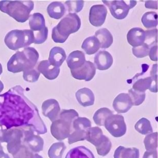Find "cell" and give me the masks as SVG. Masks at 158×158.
<instances>
[{
	"instance_id": "cell-23",
	"label": "cell",
	"mask_w": 158,
	"mask_h": 158,
	"mask_svg": "<svg viewBox=\"0 0 158 158\" xmlns=\"http://www.w3.org/2000/svg\"><path fill=\"white\" fill-rule=\"evenodd\" d=\"M95 37L99 41L101 48H109L113 43V36L107 28H101L95 32Z\"/></svg>"
},
{
	"instance_id": "cell-31",
	"label": "cell",
	"mask_w": 158,
	"mask_h": 158,
	"mask_svg": "<svg viewBox=\"0 0 158 158\" xmlns=\"http://www.w3.org/2000/svg\"><path fill=\"white\" fill-rule=\"evenodd\" d=\"M141 21L146 28L155 27L158 25V14L154 11L147 12L143 15Z\"/></svg>"
},
{
	"instance_id": "cell-47",
	"label": "cell",
	"mask_w": 158,
	"mask_h": 158,
	"mask_svg": "<svg viewBox=\"0 0 158 158\" xmlns=\"http://www.w3.org/2000/svg\"><path fill=\"white\" fill-rule=\"evenodd\" d=\"M4 89V85L3 84V82L0 81V93L2 92V91Z\"/></svg>"
},
{
	"instance_id": "cell-14",
	"label": "cell",
	"mask_w": 158,
	"mask_h": 158,
	"mask_svg": "<svg viewBox=\"0 0 158 158\" xmlns=\"http://www.w3.org/2000/svg\"><path fill=\"white\" fill-rule=\"evenodd\" d=\"M107 8L102 4L94 5L90 8L89 21L94 27H101L105 21L107 15Z\"/></svg>"
},
{
	"instance_id": "cell-50",
	"label": "cell",
	"mask_w": 158,
	"mask_h": 158,
	"mask_svg": "<svg viewBox=\"0 0 158 158\" xmlns=\"http://www.w3.org/2000/svg\"><path fill=\"white\" fill-rule=\"evenodd\" d=\"M3 72V68H2V65L1 63H0V75L2 74Z\"/></svg>"
},
{
	"instance_id": "cell-44",
	"label": "cell",
	"mask_w": 158,
	"mask_h": 158,
	"mask_svg": "<svg viewBox=\"0 0 158 158\" xmlns=\"http://www.w3.org/2000/svg\"><path fill=\"white\" fill-rule=\"evenodd\" d=\"M142 158H158L156 150L146 151L145 152Z\"/></svg>"
},
{
	"instance_id": "cell-3",
	"label": "cell",
	"mask_w": 158,
	"mask_h": 158,
	"mask_svg": "<svg viewBox=\"0 0 158 158\" xmlns=\"http://www.w3.org/2000/svg\"><path fill=\"white\" fill-rule=\"evenodd\" d=\"M79 117L77 112L74 109H64L59 113L57 118L53 121L51 126L52 135L58 141L68 138L72 130V123Z\"/></svg>"
},
{
	"instance_id": "cell-22",
	"label": "cell",
	"mask_w": 158,
	"mask_h": 158,
	"mask_svg": "<svg viewBox=\"0 0 158 158\" xmlns=\"http://www.w3.org/2000/svg\"><path fill=\"white\" fill-rule=\"evenodd\" d=\"M66 57L64 50L60 47H55L50 51L48 60L52 65L59 68L64 63Z\"/></svg>"
},
{
	"instance_id": "cell-12",
	"label": "cell",
	"mask_w": 158,
	"mask_h": 158,
	"mask_svg": "<svg viewBox=\"0 0 158 158\" xmlns=\"http://www.w3.org/2000/svg\"><path fill=\"white\" fill-rule=\"evenodd\" d=\"M23 132V144L27 146L34 153H38L44 149V140L38 135H35L31 127L20 128Z\"/></svg>"
},
{
	"instance_id": "cell-27",
	"label": "cell",
	"mask_w": 158,
	"mask_h": 158,
	"mask_svg": "<svg viewBox=\"0 0 158 158\" xmlns=\"http://www.w3.org/2000/svg\"><path fill=\"white\" fill-rule=\"evenodd\" d=\"M47 11L50 17L58 20L61 18L65 14V6L61 2H53L48 5Z\"/></svg>"
},
{
	"instance_id": "cell-2",
	"label": "cell",
	"mask_w": 158,
	"mask_h": 158,
	"mask_svg": "<svg viewBox=\"0 0 158 158\" xmlns=\"http://www.w3.org/2000/svg\"><path fill=\"white\" fill-rule=\"evenodd\" d=\"M39 57V53L35 48L27 47L11 56L7 62V70L14 73L31 70L34 68Z\"/></svg>"
},
{
	"instance_id": "cell-36",
	"label": "cell",
	"mask_w": 158,
	"mask_h": 158,
	"mask_svg": "<svg viewBox=\"0 0 158 158\" xmlns=\"http://www.w3.org/2000/svg\"><path fill=\"white\" fill-rule=\"evenodd\" d=\"M128 95L131 99L133 106H139L144 102L145 99V92L136 91L132 88L128 91Z\"/></svg>"
},
{
	"instance_id": "cell-33",
	"label": "cell",
	"mask_w": 158,
	"mask_h": 158,
	"mask_svg": "<svg viewBox=\"0 0 158 158\" xmlns=\"http://www.w3.org/2000/svg\"><path fill=\"white\" fill-rule=\"evenodd\" d=\"M135 130L141 135H148L153 132L150 121L145 118L139 119L135 125Z\"/></svg>"
},
{
	"instance_id": "cell-43",
	"label": "cell",
	"mask_w": 158,
	"mask_h": 158,
	"mask_svg": "<svg viewBox=\"0 0 158 158\" xmlns=\"http://www.w3.org/2000/svg\"><path fill=\"white\" fill-rule=\"evenodd\" d=\"M148 55L152 60L154 61H156L158 60V46L157 45H154L152 48H150Z\"/></svg>"
},
{
	"instance_id": "cell-13",
	"label": "cell",
	"mask_w": 158,
	"mask_h": 158,
	"mask_svg": "<svg viewBox=\"0 0 158 158\" xmlns=\"http://www.w3.org/2000/svg\"><path fill=\"white\" fill-rule=\"evenodd\" d=\"M71 73L75 79L88 81L94 77L96 74V68L92 62L86 61L81 68L76 70H71Z\"/></svg>"
},
{
	"instance_id": "cell-4",
	"label": "cell",
	"mask_w": 158,
	"mask_h": 158,
	"mask_svg": "<svg viewBox=\"0 0 158 158\" xmlns=\"http://www.w3.org/2000/svg\"><path fill=\"white\" fill-rule=\"evenodd\" d=\"M34 8V3L32 1H0V10L20 23H24L28 20Z\"/></svg>"
},
{
	"instance_id": "cell-46",
	"label": "cell",
	"mask_w": 158,
	"mask_h": 158,
	"mask_svg": "<svg viewBox=\"0 0 158 158\" xmlns=\"http://www.w3.org/2000/svg\"><path fill=\"white\" fill-rule=\"evenodd\" d=\"M0 158H10V157L8 154L5 153L4 152L3 153H2V154L0 155Z\"/></svg>"
},
{
	"instance_id": "cell-18",
	"label": "cell",
	"mask_w": 158,
	"mask_h": 158,
	"mask_svg": "<svg viewBox=\"0 0 158 158\" xmlns=\"http://www.w3.org/2000/svg\"><path fill=\"white\" fill-rule=\"evenodd\" d=\"M94 64L96 68L101 71L108 70L111 67L113 59L108 52L101 51L94 57Z\"/></svg>"
},
{
	"instance_id": "cell-49",
	"label": "cell",
	"mask_w": 158,
	"mask_h": 158,
	"mask_svg": "<svg viewBox=\"0 0 158 158\" xmlns=\"http://www.w3.org/2000/svg\"><path fill=\"white\" fill-rule=\"evenodd\" d=\"M3 148L2 147V145H1V143H0V155H1V154H2V153H3Z\"/></svg>"
},
{
	"instance_id": "cell-17",
	"label": "cell",
	"mask_w": 158,
	"mask_h": 158,
	"mask_svg": "<svg viewBox=\"0 0 158 158\" xmlns=\"http://www.w3.org/2000/svg\"><path fill=\"white\" fill-rule=\"evenodd\" d=\"M37 70L40 73L48 80H54L57 77L60 73V68L52 65L48 60H42L39 62Z\"/></svg>"
},
{
	"instance_id": "cell-19",
	"label": "cell",
	"mask_w": 158,
	"mask_h": 158,
	"mask_svg": "<svg viewBox=\"0 0 158 158\" xmlns=\"http://www.w3.org/2000/svg\"><path fill=\"white\" fill-rule=\"evenodd\" d=\"M145 31L139 27H134L127 33V41L133 47L142 45L145 40Z\"/></svg>"
},
{
	"instance_id": "cell-5",
	"label": "cell",
	"mask_w": 158,
	"mask_h": 158,
	"mask_svg": "<svg viewBox=\"0 0 158 158\" xmlns=\"http://www.w3.org/2000/svg\"><path fill=\"white\" fill-rule=\"evenodd\" d=\"M81 27V20L76 14L69 13L52 30V38L55 43L63 44L70 34L76 33Z\"/></svg>"
},
{
	"instance_id": "cell-6",
	"label": "cell",
	"mask_w": 158,
	"mask_h": 158,
	"mask_svg": "<svg viewBox=\"0 0 158 158\" xmlns=\"http://www.w3.org/2000/svg\"><path fill=\"white\" fill-rule=\"evenodd\" d=\"M4 42L8 48L17 51L34 43V34L31 30H13L7 34Z\"/></svg>"
},
{
	"instance_id": "cell-34",
	"label": "cell",
	"mask_w": 158,
	"mask_h": 158,
	"mask_svg": "<svg viewBox=\"0 0 158 158\" xmlns=\"http://www.w3.org/2000/svg\"><path fill=\"white\" fill-rule=\"evenodd\" d=\"M144 144L147 151L156 150L158 147V132L147 135L144 139Z\"/></svg>"
},
{
	"instance_id": "cell-1",
	"label": "cell",
	"mask_w": 158,
	"mask_h": 158,
	"mask_svg": "<svg viewBox=\"0 0 158 158\" xmlns=\"http://www.w3.org/2000/svg\"><path fill=\"white\" fill-rule=\"evenodd\" d=\"M0 126L6 129L31 127L38 135L48 132L37 108L25 96L20 85L0 95Z\"/></svg>"
},
{
	"instance_id": "cell-8",
	"label": "cell",
	"mask_w": 158,
	"mask_h": 158,
	"mask_svg": "<svg viewBox=\"0 0 158 158\" xmlns=\"http://www.w3.org/2000/svg\"><path fill=\"white\" fill-rule=\"evenodd\" d=\"M91 121L86 118L78 117L72 123V130L69 136V144H73L86 139L87 130L91 127Z\"/></svg>"
},
{
	"instance_id": "cell-38",
	"label": "cell",
	"mask_w": 158,
	"mask_h": 158,
	"mask_svg": "<svg viewBox=\"0 0 158 158\" xmlns=\"http://www.w3.org/2000/svg\"><path fill=\"white\" fill-rule=\"evenodd\" d=\"M145 34L146 38L144 44H146L149 48L154 45H157L158 31L156 29L146 31Z\"/></svg>"
},
{
	"instance_id": "cell-25",
	"label": "cell",
	"mask_w": 158,
	"mask_h": 158,
	"mask_svg": "<svg viewBox=\"0 0 158 158\" xmlns=\"http://www.w3.org/2000/svg\"><path fill=\"white\" fill-rule=\"evenodd\" d=\"M98 153L101 156H105L108 154L112 147V143L107 136L102 135L95 143Z\"/></svg>"
},
{
	"instance_id": "cell-45",
	"label": "cell",
	"mask_w": 158,
	"mask_h": 158,
	"mask_svg": "<svg viewBox=\"0 0 158 158\" xmlns=\"http://www.w3.org/2000/svg\"><path fill=\"white\" fill-rule=\"evenodd\" d=\"M145 7L147 8L157 9V1H146Z\"/></svg>"
},
{
	"instance_id": "cell-29",
	"label": "cell",
	"mask_w": 158,
	"mask_h": 158,
	"mask_svg": "<svg viewBox=\"0 0 158 158\" xmlns=\"http://www.w3.org/2000/svg\"><path fill=\"white\" fill-rule=\"evenodd\" d=\"M81 48L87 54L91 55L96 53L99 50L100 44L99 41L94 36H91L84 41L81 45Z\"/></svg>"
},
{
	"instance_id": "cell-30",
	"label": "cell",
	"mask_w": 158,
	"mask_h": 158,
	"mask_svg": "<svg viewBox=\"0 0 158 158\" xmlns=\"http://www.w3.org/2000/svg\"><path fill=\"white\" fill-rule=\"evenodd\" d=\"M113 114V112L107 108H102L97 110L93 115L95 123L99 126L105 125L106 119L109 116Z\"/></svg>"
},
{
	"instance_id": "cell-16",
	"label": "cell",
	"mask_w": 158,
	"mask_h": 158,
	"mask_svg": "<svg viewBox=\"0 0 158 158\" xmlns=\"http://www.w3.org/2000/svg\"><path fill=\"white\" fill-rule=\"evenodd\" d=\"M132 106L131 99L127 93L119 94L113 101V108L118 113H126Z\"/></svg>"
},
{
	"instance_id": "cell-10",
	"label": "cell",
	"mask_w": 158,
	"mask_h": 158,
	"mask_svg": "<svg viewBox=\"0 0 158 158\" xmlns=\"http://www.w3.org/2000/svg\"><path fill=\"white\" fill-rule=\"evenodd\" d=\"M158 64H153L150 72V76L136 80L133 84L132 89L136 91L145 92L149 89L153 93L158 92L157 87V69Z\"/></svg>"
},
{
	"instance_id": "cell-24",
	"label": "cell",
	"mask_w": 158,
	"mask_h": 158,
	"mask_svg": "<svg viewBox=\"0 0 158 158\" xmlns=\"http://www.w3.org/2000/svg\"><path fill=\"white\" fill-rule=\"evenodd\" d=\"M28 19L30 28L33 32L42 31L46 27L45 19L40 13H35Z\"/></svg>"
},
{
	"instance_id": "cell-35",
	"label": "cell",
	"mask_w": 158,
	"mask_h": 158,
	"mask_svg": "<svg viewBox=\"0 0 158 158\" xmlns=\"http://www.w3.org/2000/svg\"><path fill=\"white\" fill-rule=\"evenodd\" d=\"M103 135L102 129L98 127H90L87 130L86 140L94 145L98 139Z\"/></svg>"
},
{
	"instance_id": "cell-7",
	"label": "cell",
	"mask_w": 158,
	"mask_h": 158,
	"mask_svg": "<svg viewBox=\"0 0 158 158\" xmlns=\"http://www.w3.org/2000/svg\"><path fill=\"white\" fill-rule=\"evenodd\" d=\"M24 135L20 128L6 129L0 126V143H7L8 152L14 155L22 144Z\"/></svg>"
},
{
	"instance_id": "cell-40",
	"label": "cell",
	"mask_w": 158,
	"mask_h": 158,
	"mask_svg": "<svg viewBox=\"0 0 158 158\" xmlns=\"http://www.w3.org/2000/svg\"><path fill=\"white\" fill-rule=\"evenodd\" d=\"M34 153L27 146L22 144L19 150L13 155L14 158H33Z\"/></svg>"
},
{
	"instance_id": "cell-28",
	"label": "cell",
	"mask_w": 158,
	"mask_h": 158,
	"mask_svg": "<svg viewBox=\"0 0 158 158\" xmlns=\"http://www.w3.org/2000/svg\"><path fill=\"white\" fill-rule=\"evenodd\" d=\"M65 158H95V156L90 149L84 146H80L71 149Z\"/></svg>"
},
{
	"instance_id": "cell-32",
	"label": "cell",
	"mask_w": 158,
	"mask_h": 158,
	"mask_svg": "<svg viewBox=\"0 0 158 158\" xmlns=\"http://www.w3.org/2000/svg\"><path fill=\"white\" fill-rule=\"evenodd\" d=\"M66 148L67 147L64 142L55 143L48 150V156L50 158H62Z\"/></svg>"
},
{
	"instance_id": "cell-20",
	"label": "cell",
	"mask_w": 158,
	"mask_h": 158,
	"mask_svg": "<svg viewBox=\"0 0 158 158\" xmlns=\"http://www.w3.org/2000/svg\"><path fill=\"white\" fill-rule=\"evenodd\" d=\"M76 98L78 102L83 107L91 106L94 104V95L90 89L84 88L78 90Z\"/></svg>"
},
{
	"instance_id": "cell-41",
	"label": "cell",
	"mask_w": 158,
	"mask_h": 158,
	"mask_svg": "<svg viewBox=\"0 0 158 158\" xmlns=\"http://www.w3.org/2000/svg\"><path fill=\"white\" fill-rule=\"evenodd\" d=\"M40 73L38 71L32 69L23 72V77L24 81L30 82H36L39 79Z\"/></svg>"
},
{
	"instance_id": "cell-48",
	"label": "cell",
	"mask_w": 158,
	"mask_h": 158,
	"mask_svg": "<svg viewBox=\"0 0 158 158\" xmlns=\"http://www.w3.org/2000/svg\"><path fill=\"white\" fill-rule=\"evenodd\" d=\"M33 158H43L42 156H41L40 155H38L37 153H34Z\"/></svg>"
},
{
	"instance_id": "cell-37",
	"label": "cell",
	"mask_w": 158,
	"mask_h": 158,
	"mask_svg": "<svg viewBox=\"0 0 158 158\" xmlns=\"http://www.w3.org/2000/svg\"><path fill=\"white\" fill-rule=\"evenodd\" d=\"M68 11L69 13H79L84 7V1H67L65 2Z\"/></svg>"
},
{
	"instance_id": "cell-15",
	"label": "cell",
	"mask_w": 158,
	"mask_h": 158,
	"mask_svg": "<svg viewBox=\"0 0 158 158\" xmlns=\"http://www.w3.org/2000/svg\"><path fill=\"white\" fill-rule=\"evenodd\" d=\"M42 111L44 116L53 122L57 118L60 112L59 102L56 99H47L42 103Z\"/></svg>"
},
{
	"instance_id": "cell-9",
	"label": "cell",
	"mask_w": 158,
	"mask_h": 158,
	"mask_svg": "<svg viewBox=\"0 0 158 158\" xmlns=\"http://www.w3.org/2000/svg\"><path fill=\"white\" fill-rule=\"evenodd\" d=\"M102 2L108 7L112 16L118 20L124 19L128 14L129 10L136 5V1H105Z\"/></svg>"
},
{
	"instance_id": "cell-26",
	"label": "cell",
	"mask_w": 158,
	"mask_h": 158,
	"mask_svg": "<svg viewBox=\"0 0 158 158\" xmlns=\"http://www.w3.org/2000/svg\"><path fill=\"white\" fill-rule=\"evenodd\" d=\"M139 149L132 147L126 148L119 146L116 149L114 153V158H139Z\"/></svg>"
},
{
	"instance_id": "cell-42",
	"label": "cell",
	"mask_w": 158,
	"mask_h": 158,
	"mask_svg": "<svg viewBox=\"0 0 158 158\" xmlns=\"http://www.w3.org/2000/svg\"><path fill=\"white\" fill-rule=\"evenodd\" d=\"M48 28L47 27L42 30V31L33 32L34 37V44H42L45 42L48 38Z\"/></svg>"
},
{
	"instance_id": "cell-21",
	"label": "cell",
	"mask_w": 158,
	"mask_h": 158,
	"mask_svg": "<svg viewBox=\"0 0 158 158\" xmlns=\"http://www.w3.org/2000/svg\"><path fill=\"white\" fill-rule=\"evenodd\" d=\"M85 61V55L82 52L75 51L70 53L67 59V63L71 70L81 68Z\"/></svg>"
},
{
	"instance_id": "cell-39",
	"label": "cell",
	"mask_w": 158,
	"mask_h": 158,
	"mask_svg": "<svg viewBox=\"0 0 158 158\" xmlns=\"http://www.w3.org/2000/svg\"><path fill=\"white\" fill-rule=\"evenodd\" d=\"M150 48L146 44H143L142 45L137 47H133L132 51V53L137 58L145 57L148 56Z\"/></svg>"
},
{
	"instance_id": "cell-11",
	"label": "cell",
	"mask_w": 158,
	"mask_h": 158,
	"mask_svg": "<svg viewBox=\"0 0 158 158\" xmlns=\"http://www.w3.org/2000/svg\"><path fill=\"white\" fill-rule=\"evenodd\" d=\"M105 127L107 131L115 138H120L125 135L127 127L124 116L119 114H112L106 119Z\"/></svg>"
}]
</instances>
